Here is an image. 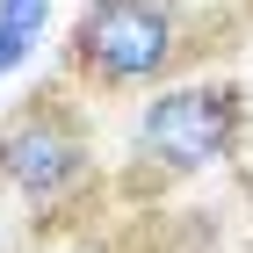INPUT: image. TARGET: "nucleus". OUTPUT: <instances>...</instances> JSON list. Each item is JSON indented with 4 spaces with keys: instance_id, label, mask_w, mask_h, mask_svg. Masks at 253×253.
<instances>
[{
    "instance_id": "f257e3e1",
    "label": "nucleus",
    "mask_w": 253,
    "mask_h": 253,
    "mask_svg": "<svg viewBox=\"0 0 253 253\" xmlns=\"http://www.w3.org/2000/svg\"><path fill=\"white\" fill-rule=\"evenodd\" d=\"M210 22L188 0H80L58 43V80L80 101H145L203 65Z\"/></svg>"
},
{
    "instance_id": "f03ea898",
    "label": "nucleus",
    "mask_w": 253,
    "mask_h": 253,
    "mask_svg": "<svg viewBox=\"0 0 253 253\" xmlns=\"http://www.w3.org/2000/svg\"><path fill=\"white\" fill-rule=\"evenodd\" d=\"M0 195H7V210L22 217L29 239L65 232L101 195L94 116L65 80H51V87L0 109Z\"/></svg>"
},
{
    "instance_id": "7ed1b4c3",
    "label": "nucleus",
    "mask_w": 253,
    "mask_h": 253,
    "mask_svg": "<svg viewBox=\"0 0 253 253\" xmlns=\"http://www.w3.org/2000/svg\"><path fill=\"white\" fill-rule=\"evenodd\" d=\"M253 137V101L232 73H188L174 87L137 101L130 137H123V167L116 188L137 203H159V195L188 188V181L217 174L246 152Z\"/></svg>"
},
{
    "instance_id": "20e7f679",
    "label": "nucleus",
    "mask_w": 253,
    "mask_h": 253,
    "mask_svg": "<svg viewBox=\"0 0 253 253\" xmlns=\"http://www.w3.org/2000/svg\"><path fill=\"white\" fill-rule=\"evenodd\" d=\"M43 15H51V0H0V80L29 58V43L43 37Z\"/></svg>"
},
{
    "instance_id": "39448f33",
    "label": "nucleus",
    "mask_w": 253,
    "mask_h": 253,
    "mask_svg": "<svg viewBox=\"0 0 253 253\" xmlns=\"http://www.w3.org/2000/svg\"><path fill=\"white\" fill-rule=\"evenodd\" d=\"M29 246V232H22V217L7 210V195H0V253H22Z\"/></svg>"
},
{
    "instance_id": "423d86ee",
    "label": "nucleus",
    "mask_w": 253,
    "mask_h": 253,
    "mask_svg": "<svg viewBox=\"0 0 253 253\" xmlns=\"http://www.w3.org/2000/svg\"><path fill=\"white\" fill-rule=\"evenodd\" d=\"M246 7H253V0H246Z\"/></svg>"
}]
</instances>
